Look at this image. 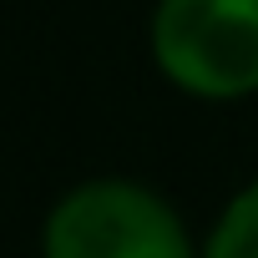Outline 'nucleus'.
Masks as SVG:
<instances>
[{"instance_id":"1","label":"nucleus","mask_w":258,"mask_h":258,"mask_svg":"<svg viewBox=\"0 0 258 258\" xmlns=\"http://www.w3.org/2000/svg\"><path fill=\"white\" fill-rule=\"evenodd\" d=\"M157 71L198 101H243L258 91V0H157Z\"/></svg>"},{"instance_id":"2","label":"nucleus","mask_w":258,"mask_h":258,"mask_svg":"<svg viewBox=\"0 0 258 258\" xmlns=\"http://www.w3.org/2000/svg\"><path fill=\"white\" fill-rule=\"evenodd\" d=\"M46 258H192V238L177 208L126 177H96L71 187L41 233Z\"/></svg>"},{"instance_id":"3","label":"nucleus","mask_w":258,"mask_h":258,"mask_svg":"<svg viewBox=\"0 0 258 258\" xmlns=\"http://www.w3.org/2000/svg\"><path fill=\"white\" fill-rule=\"evenodd\" d=\"M203 258H258V182H248L213 223Z\"/></svg>"}]
</instances>
